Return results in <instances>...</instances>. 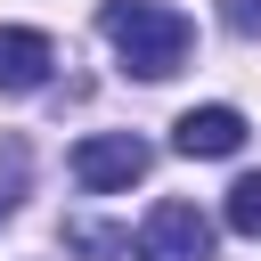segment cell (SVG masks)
Returning <instances> with one entry per match:
<instances>
[{
    "label": "cell",
    "mask_w": 261,
    "mask_h": 261,
    "mask_svg": "<svg viewBox=\"0 0 261 261\" xmlns=\"http://www.w3.org/2000/svg\"><path fill=\"white\" fill-rule=\"evenodd\" d=\"M98 33L114 41V57L139 73V82H163V73H179L188 65V16L179 8H163V0H106L98 8Z\"/></svg>",
    "instance_id": "obj_1"
},
{
    "label": "cell",
    "mask_w": 261,
    "mask_h": 261,
    "mask_svg": "<svg viewBox=\"0 0 261 261\" xmlns=\"http://www.w3.org/2000/svg\"><path fill=\"white\" fill-rule=\"evenodd\" d=\"M147 163H155V147H147L139 130H98V139H82V147H73V179H82L90 196L139 188V179H147Z\"/></svg>",
    "instance_id": "obj_2"
},
{
    "label": "cell",
    "mask_w": 261,
    "mask_h": 261,
    "mask_svg": "<svg viewBox=\"0 0 261 261\" xmlns=\"http://www.w3.org/2000/svg\"><path fill=\"white\" fill-rule=\"evenodd\" d=\"M139 261H212V220L196 212V204H155L147 220H139V245H130Z\"/></svg>",
    "instance_id": "obj_3"
},
{
    "label": "cell",
    "mask_w": 261,
    "mask_h": 261,
    "mask_svg": "<svg viewBox=\"0 0 261 261\" xmlns=\"http://www.w3.org/2000/svg\"><path fill=\"white\" fill-rule=\"evenodd\" d=\"M49 65H57L49 33H33V24H0V98L41 90V82H49Z\"/></svg>",
    "instance_id": "obj_4"
},
{
    "label": "cell",
    "mask_w": 261,
    "mask_h": 261,
    "mask_svg": "<svg viewBox=\"0 0 261 261\" xmlns=\"http://www.w3.org/2000/svg\"><path fill=\"white\" fill-rule=\"evenodd\" d=\"M171 147H179V155H204V163H212V155H237V147H245V114H237V106H188V114L171 122Z\"/></svg>",
    "instance_id": "obj_5"
},
{
    "label": "cell",
    "mask_w": 261,
    "mask_h": 261,
    "mask_svg": "<svg viewBox=\"0 0 261 261\" xmlns=\"http://www.w3.org/2000/svg\"><path fill=\"white\" fill-rule=\"evenodd\" d=\"M220 220H228L237 237H261V171H245V179L228 188V204H220Z\"/></svg>",
    "instance_id": "obj_6"
},
{
    "label": "cell",
    "mask_w": 261,
    "mask_h": 261,
    "mask_svg": "<svg viewBox=\"0 0 261 261\" xmlns=\"http://www.w3.org/2000/svg\"><path fill=\"white\" fill-rule=\"evenodd\" d=\"M65 245H82V253H98V261H122V253H130V237H114V228H82V220L65 228Z\"/></svg>",
    "instance_id": "obj_7"
},
{
    "label": "cell",
    "mask_w": 261,
    "mask_h": 261,
    "mask_svg": "<svg viewBox=\"0 0 261 261\" xmlns=\"http://www.w3.org/2000/svg\"><path fill=\"white\" fill-rule=\"evenodd\" d=\"M228 24L237 33H261V0H228Z\"/></svg>",
    "instance_id": "obj_8"
},
{
    "label": "cell",
    "mask_w": 261,
    "mask_h": 261,
    "mask_svg": "<svg viewBox=\"0 0 261 261\" xmlns=\"http://www.w3.org/2000/svg\"><path fill=\"white\" fill-rule=\"evenodd\" d=\"M0 220H8V196H0Z\"/></svg>",
    "instance_id": "obj_9"
}]
</instances>
